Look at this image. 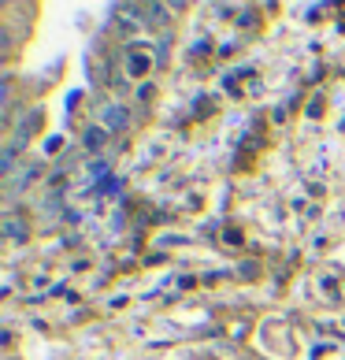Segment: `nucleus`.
<instances>
[{
    "instance_id": "1",
    "label": "nucleus",
    "mask_w": 345,
    "mask_h": 360,
    "mask_svg": "<svg viewBox=\"0 0 345 360\" xmlns=\"http://www.w3.org/2000/svg\"><path fill=\"white\" fill-rule=\"evenodd\" d=\"M108 127L115 130V127H126V112L123 108H108Z\"/></svg>"
},
{
    "instance_id": "2",
    "label": "nucleus",
    "mask_w": 345,
    "mask_h": 360,
    "mask_svg": "<svg viewBox=\"0 0 345 360\" xmlns=\"http://www.w3.org/2000/svg\"><path fill=\"white\" fill-rule=\"evenodd\" d=\"M100 141H104L100 130H86V149H100Z\"/></svg>"
},
{
    "instance_id": "3",
    "label": "nucleus",
    "mask_w": 345,
    "mask_h": 360,
    "mask_svg": "<svg viewBox=\"0 0 345 360\" xmlns=\"http://www.w3.org/2000/svg\"><path fill=\"white\" fill-rule=\"evenodd\" d=\"M19 226H22V223L11 219V223H8V234H11V238H26V231H19Z\"/></svg>"
}]
</instances>
